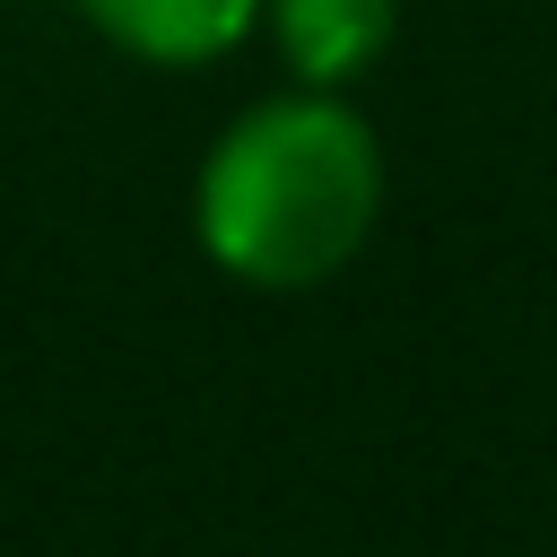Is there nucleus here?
Returning <instances> with one entry per match:
<instances>
[{
	"mask_svg": "<svg viewBox=\"0 0 557 557\" xmlns=\"http://www.w3.org/2000/svg\"><path fill=\"white\" fill-rule=\"evenodd\" d=\"M78 17L122 44L131 61H157V70H191V61H218L252 35L261 0H78Z\"/></svg>",
	"mask_w": 557,
	"mask_h": 557,
	"instance_id": "f03ea898",
	"label": "nucleus"
},
{
	"mask_svg": "<svg viewBox=\"0 0 557 557\" xmlns=\"http://www.w3.org/2000/svg\"><path fill=\"white\" fill-rule=\"evenodd\" d=\"M374 209H383L374 131L331 87H296L235 113L191 183L200 252L226 278L270 296H296L348 270L357 244L374 235Z\"/></svg>",
	"mask_w": 557,
	"mask_h": 557,
	"instance_id": "f257e3e1",
	"label": "nucleus"
},
{
	"mask_svg": "<svg viewBox=\"0 0 557 557\" xmlns=\"http://www.w3.org/2000/svg\"><path fill=\"white\" fill-rule=\"evenodd\" d=\"M261 17H270V35L305 87H348L392 44L400 0H261Z\"/></svg>",
	"mask_w": 557,
	"mask_h": 557,
	"instance_id": "7ed1b4c3",
	"label": "nucleus"
}]
</instances>
